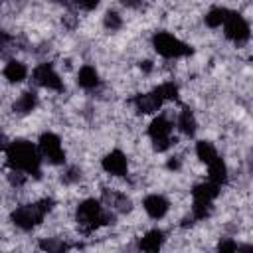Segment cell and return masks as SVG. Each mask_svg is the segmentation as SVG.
Masks as SVG:
<instances>
[{
	"label": "cell",
	"mask_w": 253,
	"mask_h": 253,
	"mask_svg": "<svg viewBox=\"0 0 253 253\" xmlns=\"http://www.w3.org/2000/svg\"><path fill=\"white\" fill-rule=\"evenodd\" d=\"M103 26L107 32H117L123 28V18L115 12V10H107L105 16H103Z\"/></svg>",
	"instance_id": "18"
},
{
	"label": "cell",
	"mask_w": 253,
	"mask_h": 253,
	"mask_svg": "<svg viewBox=\"0 0 253 253\" xmlns=\"http://www.w3.org/2000/svg\"><path fill=\"white\" fill-rule=\"evenodd\" d=\"M101 168L111 174V176H125L128 170V160L126 154L121 150H111L103 160H101Z\"/></svg>",
	"instance_id": "8"
},
{
	"label": "cell",
	"mask_w": 253,
	"mask_h": 253,
	"mask_svg": "<svg viewBox=\"0 0 253 253\" xmlns=\"http://www.w3.org/2000/svg\"><path fill=\"white\" fill-rule=\"evenodd\" d=\"M53 208V200L51 198H40L34 204H24L20 208H16L12 211V223L24 231H30L32 227H36L40 221H43L45 213L51 211Z\"/></svg>",
	"instance_id": "3"
},
{
	"label": "cell",
	"mask_w": 253,
	"mask_h": 253,
	"mask_svg": "<svg viewBox=\"0 0 253 253\" xmlns=\"http://www.w3.org/2000/svg\"><path fill=\"white\" fill-rule=\"evenodd\" d=\"M26 75H28V67H26V63H22L18 59H10L4 67V77L10 83H20L26 79Z\"/></svg>",
	"instance_id": "13"
},
{
	"label": "cell",
	"mask_w": 253,
	"mask_h": 253,
	"mask_svg": "<svg viewBox=\"0 0 253 253\" xmlns=\"http://www.w3.org/2000/svg\"><path fill=\"white\" fill-rule=\"evenodd\" d=\"M115 219V215L111 211H107L99 202L95 200H85L77 206V211H75V221H77V227L81 233L89 235L93 233L97 227L105 225V223H111Z\"/></svg>",
	"instance_id": "2"
},
{
	"label": "cell",
	"mask_w": 253,
	"mask_h": 253,
	"mask_svg": "<svg viewBox=\"0 0 253 253\" xmlns=\"http://www.w3.org/2000/svg\"><path fill=\"white\" fill-rule=\"evenodd\" d=\"M176 126H178V130H180L182 134H186V136H194V132H196V128H198V123H196L194 113H192L188 107H184V109L178 113Z\"/></svg>",
	"instance_id": "11"
},
{
	"label": "cell",
	"mask_w": 253,
	"mask_h": 253,
	"mask_svg": "<svg viewBox=\"0 0 253 253\" xmlns=\"http://www.w3.org/2000/svg\"><path fill=\"white\" fill-rule=\"evenodd\" d=\"M237 243L235 241H229V239H225V241H219V245H217V249L219 251H237Z\"/></svg>",
	"instance_id": "20"
},
{
	"label": "cell",
	"mask_w": 253,
	"mask_h": 253,
	"mask_svg": "<svg viewBox=\"0 0 253 253\" xmlns=\"http://www.w3.org/2000/svg\"><path fill=\"white\" fill-rule=\"evenodd\" d=\"M75 4L83 10H95L101 4V0H75Z\"/></svg>",
	"instance_id": "19"
},
{
	"label": "cell",
	"mask_w": 253,
	"mask_h": 253,
	"mask_svg": "<svg viewBox=\"0 0 253 253\" xmlns=\"http://www.w3.org/2000/svg\"><path fill=\"white\" fill-rule=\"evenodd\" d=\"M125 8H132V10H136V8H140L142 6V2L144 0H119Z\"/></svg>",
	"instance_id": "21"
},
{
	"label": "cell",
	"mask_w": 253,
	"mask_h": 253,
	"mask_svg": "<svg viewBox=\"0 0 253 253\" xmlns=\"http://www.w3.org/2000/svg\"><path fill=\"white\" fill-rule=\"evenodd\" d=\"M196 156H198L200 162H204V164L208 166V164L213 162L219 154H217V148L213 146V142H210V140H198V142H196Z\"/></svg>",
	"instance_id": "16"
},
{
	"label": "cell",
	"mask_w": 253,
	"mask_h": 253,
	"mask_svg": "<svg viewBox=\"0 0 253 253\" xmlns=\"http://www.w3.org/2000/svg\"><path fill=\"white\" fill-rule=\"evenodd\" d=\"M4 152H6V162L12 168L22 170L34 178H42V170H40L42 154H40V148H36L30 140L14 138L4 146Z\"/></svg>",
	"instance_id": "1"
},
{
	"label": "cell",
	"mask_w": 253,
	"mask_h": 253,
	"mask_svg": "<svg viewBox=\"0 0 253 253\" xmlns=\"http://www.w3.org/2000/svg\"><path fill=\"white\" fill-rule=\"evenodd\" d=\"M34 83L38 87H43L47 91H55V93H63V79L59 77V73L53 69V65L49 61H43L40 63L36 69H34Z\"/></svg>",
	"instance_id": "7"
},
{
	"label": "cell",
	"mask_w": 253,
	"mask_h": 253,
	"mask_svg": "<svg viewBox=\"0 0 253 253\" xmlns=\"http://www.w3.org/2000/svg\"><path fill=\"white\" fill-rule=\"evenodd\" d=\"M38 148H40V154L45 162L49 164H63L65 162V152H63V146H61V138L53 132H42L40 134V142H38Z\"/></svg>",
	"instance_id": "5"
},
{
	"label": "cell",
	"mask_w": 253,
	"mask_h": 253,
	"mask_svg": "<svg viewBox=\"0 0 253 253\" xmlns=\"http://www.w3.org/2000/svg\"><path fill=\"white\" fill-rule=\"evenodd\" d=\"M36 105H38V93L34 89H28V91L20 93L18 99L12 103V111L16 117H26V115L34 113Z\"/></svg>",
	"instance_id": "10"
},
{
	"label": "cell",
	"mask_w": 253,
	"mask_h": 253,
	"mask_svg": "<svg viewBox=\"0 0 253 253\" xmlns=\"http://www.w3.org/2000/svg\"><path fill=\"white\" fill-rule=\"evenodd\" d=\"M223 34L229 42L237 43H245L251 36V28L247 24V20L239 14V12H229L225 22H223Z\"/></svg>",
	"instance_id": "6"
},
{
	"label": "cell",
	"mask_w": 253,
	"mask_h": 253,
	"mask_svg": "<svg viewBox=\"0 0 253 253\" xmlns=\"http://www.w3.org/2000/svg\"><path fill=\"white\" fill-rule=\"evenodd\" d=\"M152 47L156 53H160L166 59H176V57H184L192 53L190 43L182 42L170 32H156L152 36Z\"/></svg>",
	"instance_id": "4"
},
{
	"label": "cell",
	"mask_w": 253,
	"mask_h": 253,
	"mask_svg": "<svg viewBox=\"0 0 253 253\" xmlns=\"http://www.w3.org/2000/svg\"><path fill=\"white\" fill-rule=\"evenodd\" d=\"M164 243V233L160 229H150L144 237H140L138 241V249L142 251H158Z\"/></svg>",
	"instance_id": "15"
},
{
	"label": "cell",
	"mask_w": 253,
	"mask_h": 253,
	"mask_svg": "<svg viewBox=\"0 0 253 253\" xmlns=\"http://www.w3.org/2000/svg\"><path fill=\"white\" fill-rule=\"evenodd\" d=\"M229 172H227V166H225V162H223V158L221 156H217L213 162H210L208 164V180L210 182H213V184H225L227 182V176Z\"/></svg>",
	"instance_id": "12"
},
{
	"label": "cell",
	"mask_w": 253,
	"mask_h": 253,
	"mask_svg": "<svg viewBox=\"0 0 253 253\" xmlns=\"http://www.w3.org/2000/svg\"><path fill=\"white\" fill-rule=\"evenodd\" d=\"M142 208H144V211H146L152 219H160V217H164V215L168 213L170 204H168V200H166L164 196H160V194H150V196L144 198Z\"/></svg>",
	"instance_id": "9"
},
{
	"label": "cell",
	"mask_w": 253,
	"mask_h": 253,
	"mask_svg": "<svg viewBox=\"0 0 253 253\" xmlns=\"http://www.w3.org/2000/svg\"><path fill=\"white\" fill-rule=\"evenodd\" d=\"M77 85L83 87V89H87V91L95 89L99 85V73H97V69L93 65H83L77 71Z\"/></svg>",
	"instance_id": "14"
},
{
	"label": "cell",
	"mask_w": 253,
	"mask_h": 253,
	"mask_svg": "<svg viewBox=\"0 0 253 253\" xmlns=\"http://www.w3.org/2000/svg\"><path fill=\"white\" fill-rule=\"evenodd\" d=\"M227 14H229V10H227V8L215 6V8H211V10L204 16V22H206V26H208V28H219V26L225 22Z\"/></svg>",
	"instance_id": "17"
}]
</instances>
